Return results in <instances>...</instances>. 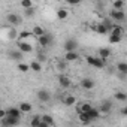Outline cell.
I'll use <instances>...</instances> for the list:
<instances>
[{"instance_id":"f1b7e54d","label":"cell","mask_w":127,"mask_h":127,"mask_svg":"<svg viewBox=\"0 0 127 127\" xmlns=\"http://www.w3.org/2000/svg\"><path fill=\"white\" fill-rule=\"evenodd\" d=\"M39 123H40V117L39 115H34L32 118V121H30V126L32 127H39Z\"/></svg>"},{"instance_id":"ffe728a7","label":"cell","mask_w":127,"mask_h":127,"mask_svg":"<svg viewBox=\"0 0 127 127\" xmlns=\"http://www.w3.org/2000/svg\"><path fill=\"white\" fill-rule=\"evenodd\" d=\"M18 109L21 111V114L24 112V114H27V112H30L32 111V105L30 103H27V102H21L20 103V106H18Z\"/></svg>"},{"instance_id":"44dd1931","label":"cell","mask_w":127,"mask_h":127,"mask_svg":"<svg viewBox=\"0 0 127 127\" xmlns=\"http://www.w3.org/2000/svg\"><path fill=\"white\" fill-rule=\"evenodd\" d=\"M29 67H30L33 72H40V70H42V64H40L39 61H36V60L30 63V64H29Z\"/></svg>"},{"instance_id":"484cf974","label":"cell","mask_w":127,"mask_h":127,"mask_svg":"<svg viewBox=\"0 0 127 127\" xmlns=\"http://www.w3.org/2000/svg\"><path fill=\"white\" fill-rule=\"evenodd\" d=\"M94 30L97 32V33H100V34H106L108 33V30H106V27L100 23V24H97V26H94Z\"/></svg>"},{"instance_id":"836d02e7","label":"cell","mask_w":127,"mask_h":127,"mask_svg":"<svg viewBox=\"0 0 127 127\" xmlns=\"http://www.w3.org/2000/svg\"><path fill=\"white\" fill-rule=\"evenodd\" d=\"M121 39H123V37H120V36H112V34H111V37H109V42H111V43H118Z\"/></svg>"},{"instance_id":"8d00e7d4","label":"cell","mask_w":127,"mask_h":127,"mask_svg":"<svg viewBox=\"0 0 127 127\" xmlns=\"http://www.w3.org/2000/svg\"><path fill=\"white\" fill-rule=\"evenodd\" d=\"M39 127H49V126H48V124H45L43 121H40V123H39Z\"/></svg>"},{"instance_id":"f35d334b","label":"cell","mask_w":127,"mask_h":127,"mask_svg":"<svg viewBox=\"0 0 127 127\" xmlns=\"http://www.w3.org/2000/svg\"><path fill=\"white\" fill-rule=\"evenodd\" d=\"M121 114H123V115H127V108H123V111H121Z\"/></svg>"},{"instance_id":"e0dca14e","label":"cell","mask_w":127,"mask_h":127,"mask_svg":"<svg viewBox=\"0 0 127 127\" xmlns=\"http://www.w3.org/2000/svg\"><path fill=\"white\" fill-rule=\"evenodd\" d=\"M109 55H111V49L109 48H100L99 49V58L106 61V58H109Z\"/></svg>"},{"instance_id":"d590c367","label":"cell","mask_w":127,"mask_h":127,"mask_svg":"<svg viewBox=\"0 0 127 127\" xmlns=\"http://www.w3.org/2000/svg\"><path fill=\"white\" fill-rule=\"evenodd\" d=\"M6 117V111L5 109H2V108H0V120H3Z\"/></svg>"},{"instance_id":"ba28073f","label":"cell","mask_w":127,"mask_h":127,"mask_svg":"<svg viewBox=\"0 0 127 127\" xmlns=\"http://www.w3.org/2000/svg\"><path fill=\"white\" fill-rule=\"evenodd\" d=\"M36 96H37V99H39L40 102H43V103H45V102H48V100L51 99V94H49V91H48V90H43V88H42V90H39Z\"/></svg>"},{"instance_id":"f546056e","label":"cell","mask_w":127,"mask_h":127,"mask_svg":"<svg viewBox=\"0 0 127 127\" xmlns=\"http://www.w3.org/2000/svg\"><path fill=\"white\" fill-rule=\"evenodd\" d=\"M18 70L23 72V73H26V72L30 70V67H29V64H26V63H18Z\"/></svg>"},{"instance_id":"7c38bea8","label":"cell","mask_w":127,"mask_h":127,"mask_svg":"<svg viewBox=\"0 0 127 127\" xmlns=\"http://www.w3.org/2000/svg\"><path fill=\"white\" fill-rule=\"evenodd\" d=\"M6 115H8V117H14V118L21 120V111H20L18 108H9V109L6 111Z\"/></svg>"},{"instance_id":"d6a6232c","label":"cell","mask_w":127,"mask_h":127,"mask_svg":"<svg viewBox=\"0 0 127 127\" xmlns=\"http://www.w3.org/2000/svg\"><path fill=\"white\" fill-rule=\"evenodd\" d=\"M21 6H23L24 9H30V8H33V3H32V0H23V2H21Z\"/></svg>"},{"instance_id":"6da1fadb","label":"cell","mask_w":127,"mask_h":127,"mask_svg":"<svg viewBox=\"0 0 127 127\" xmlns=\"http://www.w3.org/2000/svg\"><path fill=\"white\" fill-rule=\"evenodd\" d=\"M87 63L90 66H93V67H97V69H102V67H105V60H102V58H99V57H87Z\"/></svg>"},{"instance_id":"83f0119b","label":"cell","mask_w":127,"mask_h":127,"mask_svg":"<svg viewBox=\"0 0 127 127\" xmlns=\"http://www.w3.org/2000/svg\"><path fill=\"white\" fill-rule=\"evenodd\" d=\"M79 121H81L82 124H90V123H91V120L88 118L87 114H79Z\"/></svg>"},{"instance_id":"2e32d148","label":"cell","mask_w":127,"mask_h":127,"mask_svg":"<svg viewBox=\"0 0 127 127\" xmlns=\"http://www.w3.org/2000/svg\"><path fill=\"white\" fill-rule=\"evenodd\" d=\"M87 115H88V118H90L91 121H96V120H99V117H100V112H99V109H96V108H91V109L87 112Z\"/></svg>"},{"instance_id":"8fae6325","label":"cell","mask_w":127,"mask_h":127,"mask_svg":"<svg viewBox=\"0 0 127 127\" xmlns=\"http://www.w3.org/2000/svg\"><path fill=\"white\" fill-rule=\"evenodd\" d=\"M81 87H82L84 90H93V88H94V81H93L91 78H84V79L81 81Z\"/></svg>"},{"instance_id":"7a4b0ae2","label":"cell","mask_w":127,"mask_h":127,"mask_svg":"<svg viewBox=\"0 0 127 127\" xmlns=\"http://www.w3.org/2000/svg\"><path fill=\"white\" fill-rule=\"evenodd\" d=\"M109 18H111V20L114 21V24H115V23H118V21H124V20H126V14H124L123 11H114V9H112V11L109 12Z\"/></svg>"},{"instance_id":"cb8c5ba5","label":"cell","mask_w":127,"mask_h":127,"mask_svg":"<svg viewBox=\"0 0 127 127\" xmlns=\"http://www.w3.org/2000/svg\"><path fill=\"white\" fill-rule=\"evenodd\" d=\"M67 15H69V12H67L66 9H63V8L57 11V18H58V20H66Z\"/></svg>"},{"instance_id":"30bf717a","label":"cell","mask_w":127,"mask_h":127,"mask_svg":"<svg viewBox=\"0 0 127 127\" xmlns=\"http://www.w3.org/2000/svg\"><path fill=\"white\" fill-rule=\"evenodd\" d=\"M111 34H112V36H120V37H123V34H124V29H123L121 26H118V24H112Z\"/></svg>"},{"instance_id":"7402d4cb","label":"cell","mask_w":127,"mask_h":127,"mask_svg":"<svg viewBox=\"0 0 127 127\" xmlns=\"http://www.w3.org/2000/svg\"><path fill=\"white\" fill-rule=\"evenodd\" d=\"M63 103H64L66 106H72V105L76 103V99H75V96H66L64 99H63Z\"/></svg>"},{"instance_id":"5b68a950","label":"cell","mask_w":127,"mask_h":127,"mask_svg":"<svg viewBox=\"0 0 127 127\" xmlns=\"http://www.w3.org/2000/svg\"><path fill=\"white\" fill-rule=\"evenodd\" d=\"M58 82H60V87L61 88H69L70 84H72V81H70V78L67 75H60L58 76Z\"/></svg>"},{"instance_id":"d6986e66","label":"cell","mask_w":127,"mask_h":127,"mask_svg":"<svg viewBox=\"0 0 127 127\" xmlns=\"http://www.w3.org/2000/svg\"><path fill=\"white\" fill-rule=\"evenodd\" d=\"M32 34H33V36H36V37H40V36H43V34H45V30H43L40 26H34V27L32 29Z\"/></svg>"},{"instance_id":"277c9868","label":"cell","mask_w":127,"mask_h":127,"mask_svg":"<svg viewBox=\"0 0 127 127\" xmlns=\"http://www.w3.org/2000/svg\"><path fill=\"white\" fill-rule=\"evenodd\" d=\"M78 48V42L75 39H67L64 42V49L66 52H75V49Z\"/></svg>"},{"instance_id":"e575fe53","label":"cell","mask_w":127,"mask_h":127,"mask_svg":"<svg viewBox=\"0 0 127 127\" xmlns=\"http://www.w3.org/2000/svg\"><path fill=\"white\" fill-rule=\"evenodd\" d=\"M33 14H34V9H33V8H30V9H26V15H27V17H32Z\"/></svg>"},{"instance_id":"8992f818","label":"cell","mask_w":127,"mask_h":127,"mask_svg":"<svg viewBox=\"0 0 127 127\" xmlns=\"http://www.w3.org/2000/svg\"><path fill=\"white\" fill-rule=\"evenodd\" d=\"M18 51L20 52H32L33 51V46L30 45V43H27V42H23V40H18Z\"/></svg>"},{"instance_id":"9c48e42d","label":"cell","mask_w":127,"mask_h":127,"mask_svg":"<svg viewBox=\"0 0 127 127\" xmlns=\"http://www.w3.org/2000/svg\"><path fill=\"white\" fill-rule=\"evenodd\" d=\"M37 40H39V45L42 46V48H45V46H48L51 42H52V37L49 36V34H43V36H40V37H37Z\"/></svg>"},{"instance_id":"4fadbf2b","label":"cell","mask_w":127,"mask_h":127,"mask_svg":"<svg viewBox=\"0 0 127 127\" xmlns=\"http://www.w3.org/2000/svg\"><path fill=\"white\" fill-rule=\"evenodd\" d=\"M8 54H9V57H11L12 60L18 61V63H20V60H23V52H20L18 49H11Z\"/></svg>"},{"instance_id":"4dcf8cb0","label":"cell","mask_w":127,"mask_h":127,"mask_svg":"<svg viewBox=\"0 0 127 127\" xmlns=\"http://www.w3.org/2000/svg\"><path fill=\"white\" fill-rule=\"evenodd\" d=\"M123 8H124V2H121V0L114 2V11H123Z\"/></svg>"},{"instance_id":"3957f363","label":"cell","mask_w":127,"mask_h":127,"mask_svg":"<svg viewBox=\"0 0 127 127\" xmlns=\"http://www.w3.org/2000/svg\"><path fill=\"white\" fill-rule=\"evenodd\" d=\"M2 124L5 126V127H14V126H18L20 124V120L18 118H14V117H5L3 120H2Z\"/></svg>"},{"instance_id":"74e56055","label":"cell","mask_w":127,"mask_h":127,"mask_svg":"<svg viewBox=\"0 0 127 127\" xmlns=\"http://www.w3.org/2000/svg\"><path fill=\"white\" fill-rule=\"evenodd\" d=\"M69 3H70V5H76V3H78V0H69Z\"/></svg>"},{"instance_id":"52a82bcc","label":"cell","mask_w":127,"mask_h":127,"mask_svg":"<svg viewBox=\"0 0 127 127\" xmlns=\"http://www.w3.org/2000/svg\"><path fill=\"white\" fill-rule=\"evenodd\" d=\"M6 20H8V23L9 24H12V26H17V24H21V17L20 15H17V14H8V17H6Z\"/></svg>"},{"instance_id":"1f68e13d","label":"cell","mask_w":127,"mask_h":127,"mask_svg":"<svg viewBox=\"0 0 127 127\" xmlns=\"http://www.w3.org/2000/svg\"><path fill=\"white\" fill-rule=\"evenodd\" d=\"M18 40L20 39H27V37H33V34H32V32H20L18 33Z\"/></svg>"},{"instance_id":"603a6c76","label":"cell","mask_w":127,"mask_h":127,"mask_svg":"<svg viewBox=\"0 0 127 127\" xmlns=\"http://www.w3.org/2000/svg\"><path fill=\"white\" fill-rule=\"evenodd\" d=\"M78 58H79V55L76 52H66V55H64V60L66 61H75Z\"/></svg>"},{"instance_id":"ac0fdd59","label":"cell","mask_w":127,"mask_h":127,"mask_svg":"<svg viewBox=\"0 0 127 127\" xmlns=\"http://www.w3.org/2000/svg\"><path fill=\"white\" fill-rule=\"evenodd\" d=\"M40 121H43L45 124H48L49 127H52L54 124H55V121H54V118L51 117V115H48V114H43L42 117H40Z\"/></svg>"},{"instance_id":"d4e9b609","label":"cell","mask_w":127,"mask_h":127,"mask_svg":"<svg viewBox=\"0 0 127 127\" xmlns=\"http://www.w3.org/2000/svg\"><path fill=\"white\" fill-rule=\"evenodd\" d=\"M117 67H118L120 73H123V75H126V73H127V63L121 61V63H118V64H117Z\"/></svg>"},{"instance_id":"9a60e30c","label":"cell","mask_w":127,"mask_h":127,"mask_svg":"<svg viewBox=\"0 0 127 127\" xmlns=\"http://www.w3.org/2000/svg\"><path fill=\"white\" fill-rule=\"evenodd\" d=\"M111 109H112V102H111V100H105V102L100 105V111H99V112H102V114H108Z\"/></svg>"},{"instance_id":"5bb4252c","label":"cell","mask_w":127,"mask_h":127,"mask_svg":"<svg viewBox=\"0 0 127 127\" xmlns=\"http://www.w3.org/2000/svg\"><path fill=\"white\" fill-rule=\"evenodd\" d=\"M91 108H93V106H91L90 103H81V105H78L76 112H78V115H79V114H87Z\"/></svg>"},{"instance_id":"4316f807","label":"cell","mask_w":127,"mask_h":127,"mask_svg":"<svg viewBox=\"0 0 127 127\" xmlns=\"http://www.w3.org/2000/svg\"><path fill=\"white\" fill-rule=\"evenodd\" d=\"M115 100L126 102V100H127V94H126V93H123V91H117V93H115Z\"/></svg>"}]
</instances>
